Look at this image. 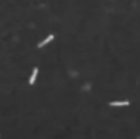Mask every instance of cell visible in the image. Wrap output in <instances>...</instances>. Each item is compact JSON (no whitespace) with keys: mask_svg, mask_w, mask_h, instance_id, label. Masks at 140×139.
I'll use <instances>...</instances> for the list:
<instances>
[{"mask_svg":"<svg viewBox=\"0 0 140 139\" xmlns=\"http://www.w3.org/2000/svg\"><path fill=\"white\" fill-rule=\"evenodd\" d=\"M53 38H54V34H49V35H48V37H46L45 40H42L41 42H38V44H37V46H38V48H44L45 45H48V44H49L50 41H53Z\"/></svg>","mask_w":140,"mask_h":139,"instance_id":"obj_1","label":"cell"},{"mask_svg":"<svg viewBox=\"0 0 140 139\" xmlns=\"http://www.w3.org/2000/svg\"><path fill=\"white\" fill-rule=\"evenodd\" d=\"M110 106H128L129 105V101H112L109 102Z\"/></svg>","mask_w":140,"mask_h":139,"instance_id":"obj_2","label":"cell"},{"mask_svg":"<svg viewBox=\"0 0 140 139\" xmlns=\"http://www.w3.org/2000/svg\"><path fill=\"white\" fill-rule=\"evenodd\" d=\"M37 75H38V68L35 67L33 70V74H31V76H30V79H29V84H34L35 79H37Z\"/></svg>","mask_w":140,"mask_h":139,"instance_id":"obj_3","label":"cell"}]
</instances>
